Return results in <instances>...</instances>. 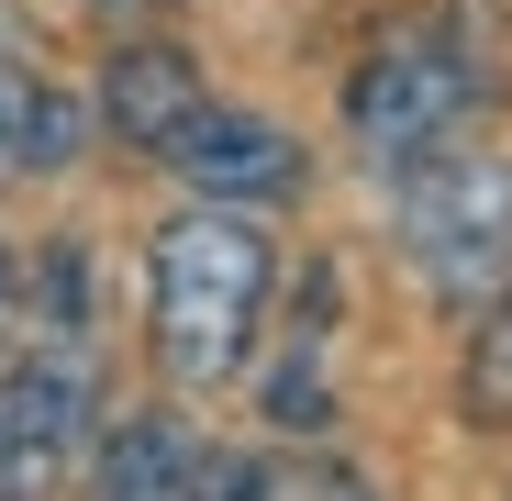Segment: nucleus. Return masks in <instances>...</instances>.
I'll use <instances>...</instances> for the list:
<instances>
[{
	"label": "nucleus",
	"instance_id": "nucleus-1",
	"mask_svg": "<svg viewBox=\"0 0 512 501\" xmlns=\"http://www.w3.org/2000/svg\"><path fill=\"white\" fill-rule=\"evenodd\" d=\"M145 290H156V357H167V379L212 390V379L245 368V334H256V312H268V234L234 223V212H179L156 234Z\"/></svg>",
	"mask_w": 512,
	"mask_h": 501
},
{
	"label": "nucleus",
	"instance_id": "nucleus-2",
	"mask_svg": "<svg viewBox=\"0 0 512 501\" xmlns=\"http://www.w3.org/2000/svg\"><path fill=\"white\" fill-rule=\"evenodd\" d=\"M401 245L423 290L479 301L512 279V167L501 156H423L401 179Z\"/></svg>",
	"mask_w": 512,
	"mask_h": 501
},
{
	"label": "nucleus",
	"instance_id": "nucleus-3",
	"mask_svg": "<svg viewBox=\"0 0 512 501\" xmlns=\"http://www.w3.org/2000/svg\"><path fill=\"white\" fill-rule=\"evenodd\" d=\"M479 101V67L446 23H390L379 56L346 78V134L368 156H423V145H446L457 112Z\"/></svg>",
	"mask_w": 512,
	"mask_h": 501
},
{
	"label": "nucleus",
	"instance_id": "nucleus-4",
	"mask_svg": "<svg viewBox=\"0 0 512 501\" xmlns=\"http://www.w3.org/2000/svg\"><path fill=\"white\" fill-rule=\"evenodd\" d=\"M90 435V379L78 368H12L0 379V501H56Z\"/></svg>",
	"mask_w": 512,
	"mask_h": 501
},
{
	"label": "nucleus",
	"instance_id": "nucleus-5",
	"mask_svg": "<svg viewBox=\"0 0 512 501\" xmlns=\"http://www.w3.org/2000/svg\"><path fill=\"white\" fill-rule=\"evenodd\" d=\"M167 156H179V179H201L212 201H279L301 190V145L279 123H256V112H190L179 134H167Z\"/></svg>",
	"mask_w": 512,
	"mask_h": 501
},
{
	"label": "nucleus",
	"instance_id": "nucleus-6",
	"mask_svg": "<svg viewBox=\"0 0 512 501\" xmlns=\"http://www.w3.org/2000/svg\"><path fill=\"white\" fill-rule=\"evenodd\" d=\"M190 112H201V78H190L179 45H123V56H112V78H101V123H112L123 145H156V156H167V134H179Z\"/></svg>",
	"mask_w": 512,
	"mask_h": 501
},
{
	"label": "nucleus",
	"instance_id": "nucleus-7",
	"mask_svg": "<svg viewBox=\"0 0 512 501\" xmlns=\"http://www.w3.org/2000/svg\"><path fill=\"white\" fill-rule=\"evenodd\" d=\"M190 435L167 424V412H134V424L101 446V501H179L190 490Z\"/></svg>",
	"mask_w": 512,
	"mask_h": 501
},
{
	"label": "nucleus",
	"instance_id": "nucleus-8",
	"mask_svg": "<svg viewBox=\"0 0 512 501\" xmlns=\"http://www.w3.org/2000/svg\"><path fill=\"white\" fill-rule=\"evenodd\" d=\"M468 424H512V290L490 301L479 346H468Z\"/></svg>",
	"mask_w": 512,
	"mask_h": 501
},
{
	"label": "nucleus",
	"instance_id": "nucleus-9",
	"mask_svg": "<svg viewBox=\"0 0 512 501\" xmlns=\"http://www.w3.org/2000/svg\"><path fill=\"white\" fill-rule=\"evenodd\" d=\"M12 156H23V167H67V156H78V101L23 90V134H12Z\"/></svg>",
	"mask_w": 512,
	"mask_h": 501
},
{
	"label": "nucleus",
	"instance_id": "nucleus-10",
	"mask_svg": "<svg viewBox=\"0 0 512 501\" xmlns=\"http://www.w3.org/2000/svg\"><path fill=\"white\" fill-rule=\"evenodd\" d=\"M179 501H268V468H256V457H190V490Z\"/></svg>",
	"mask_w": 512,
	"mask_h": 501
},
{
	"label": "nucleus",
	"instance_id": "nucleus-11",
	"mask_svg": "<svg viewBox=\"0 0 512 501\" xmlns=\"http://www.w3.org/2000/svg\"><path fill=\"white\" fill-rule=\"evenodd\" d=\"M268 501H368V490H357V479H290V490L268 479Z\"/></svg>",
	"mask_w": 512,
	"mask_h": 501
},
{
	"label": "nucleus",
	"instance_id": "nucleus-12",
	"mask_svg": "<svg viewBox=\"0 0 512 501\" xmlns=\"http://www.w3.org/2000/svg\"><path fill=\"white\" fill-rule=\"evenodd\" d=\"M12 134H23V90L0 78V156H12Z\"/></svg>",
	"mask_w": 512,
	"mask_h": 501
}]
</instances>
